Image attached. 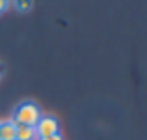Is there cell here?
<instances>
[{
    "label": "cell",
    "mask_w": 147,
    "mask_h": 140,
    "mask_svg": "<svg viewBox=\"0 0 147 140\" xmlns=\"http://www.w3.org/2000/svg\"><path fill=\"white\" fill-rule=\"evenodd\" d=\"M7 6H9V0H0V13H4L7 10Z\"/></svg>",
    "instance_id": "8992f818"
},
{
    "label": "cell",
    "mask_w": 147,
    "mask_h": 140,
    "mask_svg": "<svg viewBox=\"0 0 147 140\" xmlns=\"http://www.w3.org/2000/svg\"><path fill=\"white\" fill-rule=\"evenodd\" d=\"M39 140H63V138H61V135H60V133H56V135H50V137L39 138Z\"/></svg>",
    "instance_id": "52a82bcc"
},
{
    "label": "cell",
    "mask_w": 147,
    "mask_h": 140,
    "mask_svg": "<svg viewBox=\"0 0 147 140\" xmlns=\"http://www.w3.org/2000/svg\"><path fill=\"white\" fill-rule=\"evenodd\" d=\"M34 131H36V137L45 138L50 135H56L60 131V125H58V120L54 116H41L37 123L34 125Z\"/></svg>",
    "instance_id": "7a4b0ae2"
},
{
    "label": "cell",
    "mask_w": 147,
    "mask_h": 140,
    "mask_svg": "<svg viewBox=\"0 0 147 140\" xmlns=\"http://www.w3.org/2000/svg\"><path fill=\"white\" fill-rule=\"evenodd\" d=\"M4 73H6V65L0 62V80H2V77H4Z\"/></svg>",
    "instance_id": "ba28073f"
},
{
    "label": "cell",
    "mask_w": 147,
    "mask_h": 140,
    "mask_svg": "<svg viewBox=\"0 0 147 140\" xmlns=\"http://www.w3.org/2000/svg\"><path fill=\"white\" fill-rule=\"evenodd\" d=\"M15 123L11 120L0 122V140H15Z\"/></svg>",
    "instance_id": "3957f363"
},
{
    "label": "cell",
    "mask_w": 147,
    "mask_h": 140,
    "mask_svg": "<svg viewBox=\"0 0 147 140\" xmlns=\"http://www.w3.org/2000/svg\"><path fill=\"white\" fill-rule=\"evenodd\" d=\"M41 118V110L34 101H22L17 107L13 108V116H11V122L17 123V125H28L34 127L37 123V120Z\"/></svg>",
    "instance_id": "6da1fadb"
},
{
    "label": "cell",
    "mask_w": 147,
    "mask_h": 140,
    "mask_svg": "<svg viewBox=\"0 0 147 140\" xmlns=\"http://www.w3.org/2000/svg\"><path fill=\"white\" fill-rule=\"evenodd\" d=\"M9 2H13V7L17 11H21V13L30 11V10H32V6H34V0H9Z\"/></svg>",
    "instance_id": "5b68a950"
},
{
    "label": "cell",
    "mask_w": 147,
    "mask_h": 140,
    "mask_svg": "<svg viewBox=\"0 0 147 140\" xmlns=\"http://www.w3.org/2000/svg\"><path fill=\"white\" fill-rule=\"evenodd\" d=\"M34 138H36L34 127H28V125H17L15 127V140H34Z\"/></svg>",
    "instance_id": "277c9868"
}]
</instances>
